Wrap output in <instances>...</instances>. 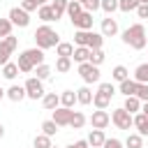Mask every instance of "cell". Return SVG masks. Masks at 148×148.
<instances>
[{
  "label": "cell",
  "instance_id": "46",
  "mask_svg": "<svg viewBox=\"0 0 148 148\" xmlns=\"http://www.w3.org/2000/svg\"><path fill=\"white\" fill-rule=\"evenodd\" d=\"M102 148H125V143H123L120 139L111 136V139H106V141H104V146H102Z\"/></svg>",
  "mask_w": 148,
  "mask_h": 148
},
{
  "label": "cell",
  "instance_id": "28",
  "mask_svg": "<svg viewBox=\"0 0 148 148\" xmlns=\"http://www.w3.org/2000/svg\"><path fill=\"white\" fill-rule=\"evenodd\" d=\"M56 53H58V56H65V58H72V53H74V44H69V42H58Z\"/></svg>",
  "mask_w": 148,
  "mask_h": 148
},
{
  "label": "cell",
  "instance_id": "25",
  "mask_svg": "<svg viewBox=\"0 0 148 148\" xmlns=\"http://www.w3.org/2000/svg\"><path fill=\"white\" fill-rule=\"evenodd\" d=\"M88 56H90V49L88 46H74V53H72L74 62H86Z\"/></svg>",
  "mask_w": 148,
  "mask_h": 148
},
{
  "label": "cell",
  "instance_id": "21",
  "mask_svg": "<svg viewBox=\"0 0 148 148\" xmlns=\"http://www.w3.org/2000/svg\"><path fill=\"white\" fill-rule=\"evenodd\" d=\"M74 104H76V92H74V90H62V92H60V106L72 109Z\"/></svg>",
  "mask_w": 148,
  "mask_h": 148
},
{
  "label": "cell",
  "instance_id": "45",
  "mask_svg": "<svg viewBox=\"0 0 148 148\" xmlns=\"http://www.w3.org/2000/svg\"><path fill=\"white\" fill-rule=\"evenodd\" d=\"M18 7H21V9H25V12L30 14V12H35V9L39 7V2H37V0H21V5H18Z\"/></svg>",
  "mask_w": 148,
  "mask_h": 148
},
{
  "label": "cell",
  "instance_id": "19",
  "mask_svg": "<svg viewBox=\"0 0 148 148\" xmlns=\"http://www.w3.org/2000/svg\"><path fill=\"white\" fill-rule=\"evenodd\" d=\"M134 90H136V81L134 79H125V81H120V86H118V92H123L125 97H130V95H134Z\"/></svg>",
  "mask_w": 148,
  "mask_h": 148
},
{
  "label": "cell",
  "instance_id": "27",
  "mask_svg": "<svg viewBox=\"0 0 148 148\" xmlns=\"http://www.w3.org/2000/svg\"><path fill=\"white\" fill-rule=\"evenodd\" d=\"M16 74H18V65H16V62H5V65H2V76H5V79L14 81Z\"/></svg>",
  "mask_w": 148,
  "mask_h": 148
},
{
  "label": "cell",
  "instance_id": "31",
  "mask_svg": "<svg viewBox=\"0 0 148 148\" xmlns=\"http://www.w3.org/2000/svg\"><path fill=\"white\" fill-rule=\"evenodd\" d=\"M67 2H69V0H53V2H51V9H53V14H56V21L67 12Z\"/></svg>",
  "mask_w": 148,
  "mask_h": 148
},
{
  "label": "cell",
  "instance_id": "39",
  "mask_svg": "<svg viewBox=\"0 0 148 148\" xmlns=\"http://www.w3.org/2000/svg\"><path fill=\"white\" fill-rule=\"evenodd\" d=\"M35 72H37V79H42V81H46V79H49V76L53 74V69H51V67H49L46 62L37 65V67H35Z\"/></svg>",
  "mask_w": 148,
  "mask_h": 148
},
{
  "label": "cell",
  "instance_id": "3",
  "mask_svg": "<svg viewBox=\"0 0 148 148\" xmlns=\"http://www.w3.org/2000/svg\"><path fill=\"white\" fill-rule=\"evenodd\" d=\"M23 88H25V97H30V99H42L44 97V83L37 76H30L23 83Z\"/></svg>",
  "mask_w": 148,
  "mask_h": 148
},
{
  "label": "cell",
  "instance_id": "50",
  "mask_svg": "<svg viewBox=\"0 0 148 148\" xmlns=\"http://www.w3.org/2000/svg\"><path fill=\"white\" fill-rule=\"evenodd\" d=\"M141 113L148 118V102H141Z\"/></svg>",
  "mask_w": 148,
  "mask_h": 148
},
{
  "label": "cell",
  "instance_id": "51",
  "mask_svg": "<svg viewBox=\"0 0 148 148\" xmlns=\"http://www.w3.org/2000/svg\"><path fill=\"white\" fill-rule=\"evenodd\" d=\"M5 136V127H2V123H0V139Z\"/></svg>",
  "mask_w": 148,
  "mask_h": 148
},
{
  "label": "cell",
  "instance_id": "8",
  "mask_svg": "<svg viewBox=\"0 0 148 148\" xmlns=\"http://www.w3.org/2000/svg\"><path fill=\"white\" fill-rule=\"evenodd\" d=\"M72 25L76 30H92V12H81L76 18H72Z\"/></svg>",
  "mask_w": 148,
  "mask_h": 148
},
{
  "label": "cell",
  "instance_id": "15",
  "mask_svg": "<svg viewBox=\"0 0 148 148\" xmlns=\"http://www.w3.org/2000/svg\"><path fill=\"white\" fill-rule=\"evenodd\" d=\"M123 109H125V111H130V113L134 116V113H139V111H141V99H139L136 95H130V97H125Z\"/></svg>",
  "mask_w": 148,
  "mask_h": 148
},
{
  "label": "cell",
  "instance_id": "57",
  "mask_svg": "<svg viewBox=\"0 0 148 148\" xmlns=\"http://www.w3.org/2000/svg\"><path fill=\"white\" fill-rule=\"evenodd\" d=\"M51 148H58V146H51Z\"/></svg>",
  "mask_w": 148,
  "mask_h": 148
},
{
  "label": "cell",
  "instance_id": "40",
  "mask_svg": "<svg viewBox=\"0 0 148 148\" xmlns=\"http://www.w3.org/2000/svg\"><path fill=\"white\" fill-rule=\"evenodd\" d=\"M99 9L106 12V16H111V14L118 9V0H102V2H99Z\"/></svg>",
  "mask_w": 148,
  "mask_h": 148
},
{
  "label": "cell",
  "instance_id": "9",
  "mask_svg": "<svg viewBox=\"0 0 148 148\" xmlns=\"http://www.w3.org/2000/svg\"><path fill=\"white\" fill-rule=\"evenodd\" d=\"M69 116H72V109H67V106H56L51 120H53L58 127H65V125H69Z\"/></svg>",
  "mask_w": 148,
  "mask_h": 148
},
{
  "label": "cell",
  "instance_id": "18",
  "mask_svg": "<svg viewBox=\"0 0 148 148\" xmlns=\"http://www.w3.org/2000/svg\"><path fill=\"white\" fill-rule=\"evenodd\" d=\"M23 53H25V56L30 58V62H32L35 67L44 62V51H42V49H37V46H35V49H25Z\"/></svg>",
  "mask_w": 148,
  "mask_h": 148
},
{
  "label": "cell",
  "instance_id": "37",
  "mask_svg": "<svg viewBox=\"0 0 148 148\" xmlns=\"http://www.w3.org/2000/svg\"><path fill=\"white\" fill-rule=\"evenodd\" d=\"M139 5H141V0H118V9L125 12V14L132 12V9H136Z\"/></svg>",
  "mask_w": 148,
  "mask_h": 148
},
{
  "label": "cell",
  "instance_id": "20",
  "mask_svg": "<svg viewBox=\"0 0 148 148\" xmlns=\"http://www.w3.org/2000/svg\"><path fill=\"white\" fill-rule=\"evenodd\" d=\"M86 123H88V120H86V116H83L81 111H72V116H69V125H67V127H72V130H81Z\"/></svg>",
  "mask_w": 148,
  "mask_h": 148
},
{
  "label": "cell",
  "instance_id": "12",
  "mask_svg": "<svg viewBox=\"0 0 148 148\" xmlns=\"http://www.w3.org/2000/svg\"><path fill=\"white\" fill-rule=\"evenodd\" d=\"M132 125L139 130V134H141V136H148V118H146L141 111L132 116Z\"/></svg>",
  "mask_w": 148,
  "mask_h": 148
},
{
  "label": "cell",
  "instance_id": "24",
  "mask_svg": "<svg viewBox=\"0 0 148 148\" xmlns=\"http://www.w3.org/2000/svg\"><path fill=\"white\" fill-rule=\"evenodd\" d=\"M81 12H83V5H81V2H76V0H69V2H67V12H65V14L69 16V21L76 18Z\"/></svg>",
  "mask_w": 148,
  "mask_h": 148
},
{
  "label": "cell",
  "instance_id": "42",
  "mask_svg": "<svg viewBox=\"0 0 148 148\" xmlns=\"http://www.w3.org/2000/svg\"><path fill=\"white\" fill-rule=\"evenodd\" d=\"M134 95L141 99V102H148V83H136V90Z\"/></svg>",
  "mask_w": 148,
  "mask_h": 148
},
{
  "label": "cell",
  "instance_id": "53",
  "mask_svg": "<svg viewBox=\"0 0 148 148\" xmlns=\"http://www.w3.org/2000/svg\"><path fill=\"white\" fill-rule=\"evenodd\" d=\"M37 2H39V5H46V0H37Z\"/></svg>",
  "mask_w": 148,
  "mask_h": 148
},
{
  "label": "cell",
  "instance_id": "30",
  "mask_svg": "<svg viewBox=\"0 0 148 148\" xmlns=\"http://www.w3.org/2000/svg\"><path fill=\"white\" fill-rule=\"evenodd\" d=\"M72 69V58H65V56H58V60H56V72H60V74H65V72H69Z\"/></svg>",
  "mask_w": 148,
  "mask_h": 148
},
{
  "label": "cell",
  "instance_id": "36",
  "mask_svg": "<svg viewBox=\"0 0 148 148\" xmlns=\"http://www.w3.org/2000/svg\"><path fill=\"white\" fill-rule=\"evenodd\" d=\"M32 146H35V148H51L53 143H51V136H46V134L42 132V134H37V136H35Z\"/></svg>",
  "mask_w": 148,
  "mask_h": 148
},
{
  "label": "cell",
  "instance_id": "17",
  "mask_svg": "<svg viewBox=\"0 0 148 148\" xmlns=\"http://www.w3.org/2000/svg\"><path fill=\"white\" fill-rule=\"evenodd\" d=\"M37 16H39L44 23H51V21H56V14H53L51 5H39V7H37Z\"/></svg>",
  "mask_w": 148,
  "mask_h": 148
},
{
  "label": "cell",
  "instance_id": "7",
  "mask_svg": "<svg viewBox=\"0 0 148 148\" xmlns=\"http://www.w3.org/2000/svg\"><path fill=\"white\" fill-rule=\"evenodd\" d=\"M109 123H111V116L106 113V109H97V111H92V116H90V125H92V130H104Z\"/></svg>",
  "mask_w": 148,
  "mask_h": 148
},
{
  "label": "cell",
  "instance_id": "6",
  "mask_svg": "<svg viewBox=\"0 0 148 148\" xmlns=\"http://www.w3.org/2000/svg\"><path fill=\"white\" fill-rule=\"evenodd\" d=\"M7 18L12 21V25H18V28H28L30 25V14L25 9H21V7H12Z\"/></svg>",
  "mask_w": 148,
  "mask_h": 148
},
{
  "label": "cell",
  "instance_id": "29",
  "mask_svg": "<svg viewBox=\"0 0 148 148\" xmlns=\"http://www.w3.org/2000/svg\"><path fill=\"white\" fill-rule=\"evenodd\" d=\"M104 58H106V53L102 51V49H90V56H88V62H92V65H102L104 62Z\"/></svg>",
  "mask_w": 148,
  "mask_h": 148
},
{
  "label": "cell",
  "instance_id": "48",
  "mask_svg": "<svg viewBox=\"0 0 148 148\" xmlns=\"http://www.w3.org/2000/svg\"><path fill=\"white\" fill-rule=\"evenodd\" d=\"M136 14H139V18H148V5L141 2V5L136 7Z\"/></svg>",
  "mask_w": 148,
  "mask_h": 148
},
{
  "label": "cell",
  "instance_id": "10",
  "mask_svg": "<svg viewBox=\"0 0 148 148\" xmlns=\"http://www.w3.org/2000/svg\"><path fill=\"white\" fill-rule=\"evenodd\" d=\"M102 35H104V37H113V35H118V21H116L113 16L102 18Z\"/></svg>",
  "mask_w": 148,
  "mask_h": 148
},
{
  "label": "cell",
  "instance_id": "54",
  "mask_svg": "<svg viewBox=\"0 0 148 148\" xmlns=\"http://www.w3.org/2000/svg\"><path fill=\"white\" fill-rule=\"evenodd\" d=\"M76 2H81V5H83V2H86V0H76Z\"/></svg>",
  "mask_w": 148,
  "mask_h": 148
},
{
  "label": "cell",
  "instance_id": "22",
  "mask_svg": "<svg viewBox=\"0 0 148 148\" xmlns=\"http://www.w3.org/2000/svg\"><path fill=\"white\" fill-rule=\"evenodd\" d=\"M109 104H111V97H106V95L99 92V90L92 92V106H95V109H106Z\"/></svg>",
  "mask_w": 148,
  "mask_h": 148
},
{
  "label": "cell",
  "instance_id": "4",
  "mask_svg": "<svg viewBox=\"0 0 148 148\" xmlns=\"http://www.w3.org/2000/svg\"><path fill=\"white\" fill-rule=\"evenodd\" d=\"M79 74H81V79L86 81V83H97L99 81V67L97 65H92V62H79Z\"/></svg>",
  "mask_w": 148,
  "mask_h": 148
},
{
  "label": "cell",
  "instance_id": "55",
  "mask_svg": "<svg viewBox=\"0 0 148 148\" xmlns=\"http://www.w3.org/2000/svg\"><path fill=\"white\" fill-rule=\"evenodd\" d=\"M67 148H74V143H72V146H67Z\"/></svg>",
  "mask_w": 148,
  "mask_h": 148
},
{
  "label": "cell",
  "instance_id": "56",
  "mask_svg": "<svg viewBox=\"0 0 148 148\" xmlns=\"http://www.w3.org/2000/svg\"><path fill=\"white\" fill-rule=\"evenodd\" d=\"M141 2H146V5H148V0H141Z\"/></svg>",
  "mask_w": 148,
  "mask_h": 148
},
{
  "label": "cell",
  "instance_id": "14",
  "mask_svg": "<svg viewBox=\"0 0 148 148\" xmlns=\"http://www.w3.org/2000/svg\"><path fill=\"white\" fill-rule=\"evenodd\" d=\"M42 106H44L46 111H53L56 106H60V95H56V92H44V97H42Z\"/></svg>",
  "mask_w": 148,
  "mask_h": 148
},
{
  "label": "cell",
  "instance_id": "16",
  "mask_svg": "<svg viewBox=\"0 0 148 148\" xmlns=\"http://www.w3.org/2000/svg\"><path fill=\"white\" fill-rule=\"evenodd\" d=\"M76 104H92V90L88 88V86H83V88H79L76 90Z\"/></svg>",
  "mask_w": 148,
  "mask_h": 148
},
{
  "label": "cell",
  "instance_id": "38",
  "mask_svg": "<svg viewBox=\"0 0 148 148\" xmlns=\"http://www.w3.org/2000/svg\"><path fill=\"white\" fill-rule=\"evenodd\" d=\"M14 51L9 49V44L5 42V39H0V65H5V62H9V56H12Z\"/></svg>",
  "mask_w": 148,
  "mask_h": 148
},
{
  "label": "cell",
  "instance_id": "26",
  "mask_svg": "<svg viewBox=\"0 0 148 148\" xmlns=\"http://www.w3.org/2000/svg\"><path fill=\"white\" fill-rule=\"evenodd\" d=\"M16 65H18V72H23V74H28V72H32V69H35V65L30 62V58H28L25 53H21V56H18Z\"/></svg>",
  "mask_w": 148,
  "mask_h": 148
},
{
  "label": "cell",
  "instance_id": "2",
  "mask_svg": "<svg viewBox=\"0 0 148 148\" xmlns=\"http://www.w3.org/2000/svg\"><path fill=\"white\" fill-rule=\"evenodd\" d=\"M123 42L127 44V46H132L134 51H141V49H146V28L141 25V23H134V25H130L127 30H123Z\"/></svg>",
  "mask_w": 148,
  "mask_h": 148
},
{
  "label": "cell",
  "instance_id": "52",
  "mask_svg": "<svg viewBox=\"0 0 148 148\" xmlns=\"http://www.w3.org/2000/svg\"><path fill=\"white\" fill-rule=\"evenodd\" d=\"M2 97H5V90H2V86H0V99H2Z\"/></svg>",
  "mask_w": 148,
  "mask_h": 148
},
{
  "label": "cell",
  "instance_id": "47",
  "mask_svg": "<svg viewBox=\"0 0 148 148\" xmlns=\"http://www.w3.org/2000/svg\"><path fill=\"white\" fill-rule=\"evenodd\" d=\"M99 2H102V0H86V2H83V9H86V12H95V9H99Z\"/></svg>",
  "mask_w": 148,
  "mask_h": 148
},
{
  "label": "cell",
  "instance_id": "41",
  "mask_svg": "<svg viewBox=\"0 0 148 148\" xmlns=\"http://www.w3.org/2000/svg\"><path fill=\"white\" fill-rule=\"evenodd\" d=\"M42 132H44L46 136H56V132H58V125H56L53 120H44V123H42Z\"/></svg>",
  "mask_w": 148,
  "mask_h": 148
},
{
  "label": "cell",
  "instance_id": "11",
  "mask_svg": "<svg viewBox=\"0 0 148 148\" xmlns=\"http://www.w3.org/2000/svg\"><path fill=\"white\" fill-rule=\"evenodd\" d=\"M5 97L12 99V102H21V99H25V88L14 83V86H9V88L5 90Z\"/></svg>",
  "mask_w": 148,
  "mask_h": 148
},
{
  "label": "cell",
  "instance_id": "5",
  "mask_svg": "<svg viewBox=\"0 0 148 148\" xmlns=\"http://www.w3.org/2000/svg\"><path fill=\"white\" fill-rule=\"evenodd\" d=\"M111 123H113L118 130H130V127H132V113L120 106V109H116V111L111 113Z\"/></svg>",
  "mask_w": 148,
  "mask_h": 148
},
{
  "label": "cell",
  "instance_id": "1",
  "mask_svg": "<svg viewBox=\"0 0 148 148\" xmlns=\"http://www.w3.org/2000/svg\"><path fill=\"white\" fill-rule=\"evenodd\" d=\"M35 44H37V49H42V51H46V49H56L58 46V42H60V37H58V32L49 25V23H44V25H39L37 30H35Z\"/></svg>",
  "mask_w": 148,
  "mask_h": 148
},
{
  "label": "cell",
  "instance_id": "35",
  "mask_svg": "<svg viewBox=\"0 0 148 148\" xmlns=\"http://www.w3.org/2000/svg\"><path fill=\"white\" fill-rule=\"evenodd\" d=\"M111 76H113V81H118V83H120V81H125V79L130 76V72H127V67H125V65H116V67H113V72H111Z\"/></svg>",
  "mask_w": 148,
  "mask_h": 148
},
{
  "label": "cell",
  "instance_id": "49",
  "mask_svg": "<svg viewBox=\"0 0 148 148\" xmlns=\"http://www.w3.org/2000/svg\"><path fill=\"white\" fill-rule=\"evenodd\" d=\"M74 148H90V143H88L86 139H81V141H76V143H74Z\"/></svg>",
  "mask_w": 148,
  "mask_h": 148
},
{
  "label": "cell",
  "instance_id": "23",
  "mask_svg": "<svg viewBox=\"0 0 148 148\" xmlns=\"http://www.w3.org/2000/svg\"><path fill=\"white\" fill-rule=\"evenodd\" d=\"M134 81L136 83H148V62H141L134 69Z\"/></svg>",
  "mask_w": 148,
  "mask_h": 148
},
{
  "label": "cell",
  "instance_id": "33",
  "mask_svg": "<svg viewBox=\"0 0 148 148\" xmlns=\"http://www.w3.org/2000/svg\"><path fill=\"white\" fill-rule=\"evenodd\" d=\"M88 39H90V30H76L74 32V44L76 46H88Z\"/></svg>",
  "mask_w": 148,
  "mask_h": 148
},
{
  "label": "cell",
  "instance_id": "43",
  "mask_svg": "<svg viewBox=\"0 0 148 148\" xmlns=\"http://www.w3.org/2000/svg\"><path fill=\"white\" fill-rule=\"evenodd\" d=\"M12 28H14V25H12L9 18H0V39L7 37V35H12Z\"/></svg>",
  "mask_w": 148,
  "mask_h": 148
},
{
  "label": "cell",
  "instance_id": "44",
  "mask_svg": "<svg viewBox=\"0 0 148 148\" xmlns=\"http://www.w3.org/2000/svg\"><path fill=\"white\" fill-rule=\"evenodd\" d=\"M97 90H99V92H104L106 97H113V95H116V86H113V83H106V81H104V83H99V88H97Z\"/></svg>",
  "mask_w": 148,
  "mask_h": 148
},
{
  "label": "cell",
  "instance_id": "34",
  "mask_svg": "<svg viewBox=\"0 0 148 148\" xmlns=\"http://www.w3.org/2000/svg\"><path fill=\"white\" fill-rule=\"evenodd\" d=\"M102 44H104V35H102V32H92V30H90L88 49H102Z\"/></svg>",
  "mask_w": 148,
  "mask_h": 148
},
{
  "label": "cell",
  "instance_id": "13",
  "mask_svg": "<svg viewBox=\"0 0 148 148\" xmlns=\"http://www.w3.org/2000/svg\"><path fill=\"white\" fill-rule=\"evenodd\" d=\"M86 141L90 143V148H102V146H104V141H106L104 130H92V132L88 134V139H86Z\"/></svg>",
  "mask_w": 148,
  "mask_h": 148
},
{
  "label": "cell",
  "instance_id": "32",
  "mask_svg": "<svg viewBox=\"0 0 148 148\" xmlns=\"http://www.w3.org/2000/svg\"><path fill=\"white\" fill-rule=\"evenodd\" d=\"M125 146H127V148H143V136H141L139 132H136V134H127Z\"/></svg>",
  "mask_w": 148,
  "mask_h": 148
}]
</instances>
